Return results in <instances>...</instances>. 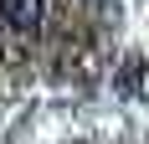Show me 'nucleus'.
Masks as SVG:
<instances>
[{"mask_svg": "<svg viewBox=\"0 0 149 144\" xmlns=\"http://www.w3.org/2000/svg\"><path fill=\"white\" fill-rule=\"evenodd\" d=\"M41 15H46V0H0V21L10 31H21V36H36Z\"/></svg>", "mask_w": 149, "mask_h": 144, "instance_id": "obj_1", "label": "nucleus"}, {"mask_svg": "<svg viewBox=\"0 0 149 144\" xmlns=\"http://www.w3.org/2000/svg\"><path fill=\"white\" fill-rule=\"evenodd\" d=\"M113 87H118L123 98H139V87H144V57H123L118 77H113Z\"/></svg>", "mask_w": 149, "mask_h": 144, "instance_id": "obj_2", "label": "nucleus"}, {"mask_svg": "<svg viewBox=\"0 0 149 144\" xmlns=\"http://www.w3.org/2000/svg\"><path fill=\"white\" fill-rule=\"evenodd\" d=\"M88 5H108V0H88Z\"/></svg>", "mask_w": 149, "mask_h": 144, "instance_id": "obj_3", "label": "nucleus"}]
</instances>
